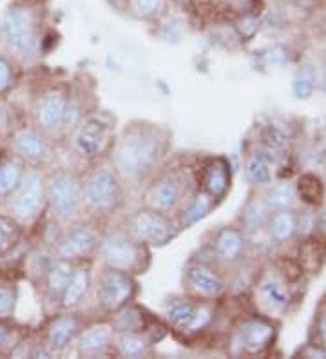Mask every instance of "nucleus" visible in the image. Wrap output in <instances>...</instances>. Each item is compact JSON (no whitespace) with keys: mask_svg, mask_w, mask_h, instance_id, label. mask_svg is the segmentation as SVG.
Returning a JSON list of instances; mask_svg holds the SVG:
<instances>
[{"mask_svg":"<svg viewBox=\"0 0 326 359\" xmlns=\"http://www.w3.org/2000/svg\"><path fill=\"white\" fill-rule=\"evenodd\" d=\"M158 140L147 133H130L120 142L114 162L127 178H144L158 160Z\"/></svg>","mask_w":326,"mask_h":359,"instance_id":"f257e3e1","label":"nucleus"},{"mask_svg":"<svg viewBox=\"0 0 326 359\" xmlns=\"http://www.w3.org/2000/svg\"><path fill=\"white\" fill-rule=\"evenodd\" d=\"M83 200L95 212L116 209L122 200V185L118 176L111 171H98L89 176L83 185Z\"/></svg>","mask_w":326,"mask_h":359,"instance_id":"f03ea898","label":"nucleus"},{"mask_svg":"<svg viewBox=\"0 0 326 359\" xmlns=\"http://www.w3.org/2000/svg\"><path fill=\"white\" fill-rule=\"evenodd\" d=\"M49 198L53 209L60 218H74L80 207V187L76 178L67 172H58L53 176L49 184Z\"/></svg>","mask_w":326,"mask_h":359,"instance_id":"7ed1b4c3","label":"nucleus"},{"mask_svg":"<svg viewBox=\"0 0 326 359\" xmlns=\"http://www.w3.org/2000/svg\"><path fill=\"white\" fill-rule=\"evenodd\" d=\"M135 292V283L123 271L111 269L104 272L98 283V299L105 311H118Z\"/></svg>","mask_w":326,"mask_h":359,"instance_id":"20e7f679","label":"nucleus"},{"mask_svg":"<svg viewBox=\"0 0 326 359\" xmlns=\"http://www.w3.org/2000/svg\"><path fill=\"white\" fill-rule=\"evenodd\" d=\"M6 36H8L9 46L18 51L24 57L33 55L36 49L35 26L29 15L22 9H9L6 15Z\"/></svg>","mask_w":326,"mask_h":359,"instance_id":"39448f33","label":"nucleus"},{"mask_svg":"<svg viewBox=\"0 0 326 359\" xmlns=\"http://www.w3.org/2000/svg\"><path fill=\"white\" fill-rule=\"evenodd\" d=\"M43 203V178L39 172L26 176L13 202V215L20 222H31L39 216Z\"/></svg>","mask_w":326,"mask_h":359,"instance_id":"423d86ee","label":"nucleus"},{"mask_svg":"<svg viewBox=\"0 0 326 359\" xmlns=\"http://www.w3.org/2000/svg\"><path fill=\"white\" fill-rule=\"evenodd\" d=\"M104 258L111 269L118 271H133L142 262V247L136 241L125 236H111L104 243Z\"/></svg>","mask_w":326,"mask_h":359,"instance_id":"0eeeda50","label":"nucleus"},{"mask_svg":"<svg viewBox=\"0 0 326 359\" xmlns=\"http://www.w3.org/2000/svg\"><path fill=\"white\" fill-rule=\"evenodd\" d=\"M133 232L140 241L145 243H165L172 238L170 232V225L167 224L165 218L156 212V210H145V212H138L133 219Z\"/></svg>","mask_w":326,"mask_h":359,"instance_id":"6e6552de","label":"nucleus"},{"mask_svg":"<svg viewBox=\"0 0 326 359\" xmlns=\"http://www.w3.org/2000/svg\"><path fill=\"white\" fill-rule=\"evenodd\" d=\"M67 98L60 89L43 93L36 104V120L43 129H57L64 123Z\"/></svg>","mask_w":326,"mask_h":359,"instance_id":"1a4fd4ad","label":"nucleus"},{"mask_svg":"<svg viewBox=\"0 0 326 359\" xmlns=\"http://www.w3.org/2000/svg\"><path fill=\"white\" fill-rule=\"evenodd\" d=\"M182 202V182L174 176H163L149 191V203L160 215L172 212Z\"/></svg>","mask_w":326,"mask_h":359,"instance_id":"9d476101","label":"nucleus"},{"mask_svg":"<svg viewBox=\"0 0 326 359\" xmlns=\"http://www.w3.org/2000/svg\"><path fill=\"white\" fill-rule=\"evenodd\" d=\"M109 126L98 116H91L82 123L79 135H76V149L86 156H95L102 151L107 142Z\"/></svg>","mask_w":326,"mask_h":359,"instance_id":"9b49d317","label":"nucleus"},{"mask_svg":"<svg viewBox=\"0 0 326 359\" xmlns=\"http://www.w3.org/2000/svg\"><path fill=\"white\" fill-rule=\"evenodd\" d=\"M96 245H98V236L91 229H76V231H71L65 238H62L60 245H58V255L65 262H71V259L91 255Z\"/></svg>","mask_w":326,"mask_h":359,"instance_id":"f8f14e48","label":"nucleus"},{"mask_svg":"<svg viewBox=\"0 0 326 359\" xmlns=\"http://www.w3.org/2000/svg\"><path fill=\"white\" fill-rule=\"evenodd\" d=\"M187 281L189 287L196 294L205 296V298H214L223 290L222 278L205 265H192L187 272Z\"/></svg>","mask_w":326,"mask_h":359,"instance_id":"ddd939ff","label":"nucleus"},{"mask_svg":"<svg viewBox=\"0 0 326 359\" xmlns=\"http://www.w3.org/2000/svg\"><path fill=\"white\" fill-rule=\"evenodd\" d=\"M272 339H274V329H272V325L265 323V321L254 320L245 325L241 330V345L252 354L266 348Z\"/></svg>","mask_w":326,"mask_h":359,"instance_id":"4468645a","label":"nucleus"},{"mask_svg":"<svg viewBox=\"0 0 326 359\" xmlns=\"http://www.w3.org/2000/svg\"><path fill=\"white\" fill-rule=\"evenodd\" d=\"M231 184V175H229V167L223 160H214L207 165L203 176L205 193L212 196L214 200H222L225 196L226 189Z\"/></svg>","mask_w":326,"mask_h":359,"instance_id":"2eb2a0df","label":"nucleus"},{"mask_svg":"<svg viewBox=\"0 0 326 359\" xmlns=\"http://www.w3.org/2000/svg\"><path fill=\"white\" fill-rule=\"evenodd\" d=\"M243 238L236 229H223L216 238V255L225 263H234L241 258Z\"/></svg>","mask_w":326,"mask_h":359,"instance_id":"dca6fc26","label":"nucleus"},{"mask_svg":"<svg viewBox=\"0 0 326 359\" xmlns=\"http://www.w3.org/2000/svg\"><path fill=\"white\" fill-rule=\"evenodd\" d=\"M15 147L27 162H42L43 158L48 156V145L42 136L33 131H22L15 140Z\"/></svg>","mask_w":326,"mask_h":359,"instance_id":"f3484780","label":"nucleus"},{"mask_svg":"<svg viewBox=\"0 0 326 359\" xmlns=\"http://www.w3.org/2000/svg\"><path fill=\"white\" fill-rule=\"evenodd\" d=\"M89 283H91V278H89V271L87 269H76V271H73V274L69 278V283H67L64 294H62V305L65 309L76 307L86 298Z\"/></svg>","mask_w":326,"mask_h":359,"instance_id":"a211bd4d","label":"nucleus"},{"mask_svg":"<svg viewBox=\"0 0 326 359\" xmlns=\"http://www.w3.org/2000/svg\"><path fill=\"white\" fill-rule=\"evenodd\" d=\"M79 320L73 318V316L58 318V320L51 325V329H49V345H51L55 351H60V348H64V346L73 339L74 334L79 332Z\"/></svg>","mask_w":326,"mask_h":359,"instance_id":"6ab92c4d","label":"nucleus"},{"mask_svg":"<svg viewBox=\"0 0 326 359\" xmlns=\"http://www.w3.org/2000/svg\"><path fill=\"white\" fill-rule=\"evenodd\" d=\"M111 343V332L105 327H96L83 336L80 343V352L83 355H98L104 354L105 348Z\"/></svg>","mask_w":326,"mask_h":359,"instance_id":"aec40b11","label":"nucleus"},{"mask_svg":"<svg viewBox=\"0 0 326 359\" xmlns=\"http://www.w3.org/2000/svg\"><path fill=\"white\" fill-rule=\"evenodd\" d=\"M326 258V247L319 240H308L299 249V262L306 271L318 272Z\"/></svg>","mask_w":326,"mask_h":359,"instance_id":"412c9836","label":"nucleus"},{"mask_svg":"<svg viewBox=\"0 0 326 359\" xmlns=\"http://www.w3.org/2000/svg\"><path fill=\"white\" fill-rule=\"evenodd\" d=\"M297 229L296 216L292 215L290 210H279L278 215L270 222V234L276 241H287L294 236V232Z\"/></svg>","mask_w":326,"mask_h":359,"instance_id":"4be33fe9","label":"nucleus"},{"mask_svg":"<svg viewBox=\"0 0 326 359\" xmlns=\"http://www.w3.org/2000/svg\"><path fill=\"white\" fill-rule=\"evenodd\" d=\"M22 167L13 160L0 163V198H6L20 185Z\"/></svg>","mask_w":326,"mask_h":359,"instance_id":"5701e85b","label":"nucleus"},{"mask_svg":"<svg viewBox=\"0 0 326 359\" xmlns=\"http://www.w3.org/2000/svg\"><path fill=\"white\" fill-rule=\"evenodd\" d=\"M71 274H73V267H71V263L65 262V259L51 269L48 278V289L53 298H62L65 287L69 283Z\"/></svg>","mask_w":326,"mask_h":359,"instance_id":"b1692460","label":"nucleus"},{"mask_svg":"<svg viewBox=\"0 0 326 359\" xmlns=\"http://www.w3.org/2000/svg\"><path fill=\"white\" fill-rule=\"evenodd\" d=\"M299 194L304 202L308 203H321L325 196V187H322L321 180L315 175H303L299 178Z\"/></svg>","mask_w":326,"mask_h":359,"instance_id":"393cba45","label":"nucleus"},{"mask_svg":"<svg viewBox=\"0 0 326 359\" xmlns=\"http://www.w3.org/2000/svg\"><path fill=\"white\" fill-rule=\"evenodd\" d=\"M247 178L252 184L263 185L270 182V167L263 154H252L247 162Z\"/></svg>","mask_w":326,"mask_h":359,"instance_id":"a878e982","label":"nucleus"},{"mask_svg":"<svg viewBox=\"0 0 326 359\" xmlns=\"http://www.w3.org/2000/svg\"><path fill=\"white\" fill-rule=\"evenodd\" d=\"M261 296L272 309H285L288 303V294L279 281L270 280L261 287Z\"/></svg>","mask_w":326,"mask_h":359,"instance_id":"bb28decb","label":"nucleus"},{"mask_svg":"<svg viewBox=\"0 0 326 359\" xmlns=\"http://www.w3.org/2000/svg\"><path fill=\"white\" fill-rule=\"evenodd\" d=\"M194 311H196L194 303L187 302V299H178V302L170 303V307L167 309V318H169L176 327L183 329V327L189 323V320L192 318Z\"/></svg>","mask_w":326,"mask_h":359,"instance_id":"cd10ccee","label":"nucleus"},{"mask_svg":"<svg viewBox=\"0 0 326 359\" xmlns=\"http://www.w3.org/2000/svg\"><path fill=\"white\" fill-rule=\"evenodd\" d=\"M118 346H120V352L127 358H142L149 352L147 341L135 334H123L118 341Z\"/></svg>","mask_w":326,"mask_h":359,"instance_id":"c85d7f7f","label":"nucleus"},{"mask_svg":"<svg viewBox=\"0 0 326 359\" xmlns=\"http://www.w3.org/2000/svg\"><path fill=\"white\" fill-rule=\"evenodd\" d=\"M269 203L270 207L276 210L290 209V207L296 203V193H294L292 185L283 184L278 185L276 189H272V193H270L269 196Z\"/></svg>","mask_w":326,"mask_h":359,"instance_id":"c756f323","label":"nucleus"},{"mask_svg":"<svg viewBox=\"0 0 326 359\" xmlns=\"http://www.w3.org/2000/svg\"><path fill=\"white\" fill-rule=\"evenodd\" d=\"M212 202H214V198L209 196L207 193L200 194V196L196 198L194 202H192V205L189 207L187 215H185V216H187L185 224L192 225V224H196V222H200V219L203 218V216L210 210V207H212Z\"/></svg>","mask_w":326,"mask_h":359,"instance_id":"7c9ffc66","label":"nucleus"},{"mask_svg":"<svg viewBox=\"0 0 326 359\" xmlns=\"http://www.w3.org/2000/svg\"><path fill=\"white\" fill-rule=\"evenodd\" d=\"M210 320H212V311L209 307H196L194 314L189 320V323L183 327V330L189 334L200 332L201 329H205L210 323Z\"/></svg>","mask_w":326,"mask_h":359,"instance_id":"2f4dec72","label":"nucleus"},{"mask_svg":"<svg viewBox=\"0 0 326 359\" xmlns=\"http://www.w3.org/2000/svg\"><path fill=\"white\" fill-rule=\"evenodd\" d=\"M313 91V76L312 71L308 67H303V69L297 73V76L294 79V93H296L299 98H308Z\"/></svg>","mask_w":326,"mask_h":359,"instance_id":"473e14b6","label":"nucleus"},{"mask_svg":"<svg viewBox=\"0 0 326 359\" xmlns=\"http://www.w3.org/2000/svg\"><path fill=\"white\" fill-rule=\"evenodd\" d=\"M263 219H265V207L261 205L259 202H254L247 210L248 225H250L252 229H256L263 224Z\"/></svg>","mask_w":326,"mask_h":359,"instance_id":"72a5a7b5","label":"nucleus"},{"mask_svg":"<svg viewBox=\"0 0 326 359\" xmlns=\"http://www.w3.org/2000/svg\"><path fill=\"white\" fill-rule=\"evenodd\" d=\"M13 312V294L0 287V318H8Z\"/></svg>","mask_w":326,"mask_h":359,"instance_id":"f704fd0d","label":"nucleus"},{"mask_svg":"<svg viewBox=\"0 0 326 359\" xmlns=\"http://www.w3.org/2000/svg\"><path fill=\"white\" fill-rule=\"evenodd\" d=\"M161 2L163 0H136V8L144 17H151L161 8Z\"/></svg>","mask_w":326,"mask_h":359,"instance_id":"c9c22d12","label":"nucleus"},{"mask_svg":"<svg viewBox=\"0 0 326 359\" xmlns=\"http://www.w3.org/2000/svg\"><path fill=\"white\" fill-rule=\"evenodd\" d=\"M11 80H13V71L8 62L0 58V93H4L6 89L11 86Z\"/></svg>","mask_w":326,"mask_h":359,"instance_id":"e433bc0d","label":"nucleus"},{"mask_svg":"<svg viewBox=\"0 0 326 359\" xmlns=\"http://www.w3.org/2000/svg\"><path fill=\"white\" fill-rule=\"evenodd\" d=\"M321 336H322V341H325L326 345V314L322 316V320H321Z\"/></svg>","mask_w":326,"mask_h":359,"instance_id":"4c0bfd02","label":"nucleus"},{"mask_svg":"<svg viewBox=\"0 0 326 359\" xmlns=\"http://www.w3.org/2000/svg\"><path fill=\"white\" fill-rule=\"evenodd\" d=\"M4 245H6V231L0 227V250L4 249Z\"/></svg>","mask_w":326,"mask_h":359,"instance_id":"58836bf2","label":"nucleus"},{"mask_svg":"<svg viewBox=\"0 0 326 359\" xmlns=\"http://www.w3.org/2000/svg\"><path fill=\"white\" fill-rule=\"evenodd\" d=\"M321 231L325 232V236H326V212L322 215V218H321Z\"/></svg>","mask_w":326,"mask_h":359,"instance_id":"ea45409f","label":"nucleus"},{"mask_svg":"<svg viewBox=\"0 0 326 359\" xmlns=\"http://www.w3.org/2000/svg\"><path fill=\"white\" fill-rule=\"evenodd\" d=\"M4 341H6V332H4V329L0 327V346L4 345Z\"/></svg>","mask_w":326,"mask_h":359,"instance_id":"a19ab883","label":"nucleus"},{"mask_svg":"<svg viewBox=\"0 0 326 359\" xmlns=\"http://www.w3.org/2000/svg\"><path fill=\"white\" fill-rule=\"evenodd\" d=\"M322 88H325V91H326V67L322 69Z\"/></svg>","mask_w":326,"mask_h":359,"instance_id":"79ce46f5","label":"nucleus"},{"mask_svg":"<svg viewBox=\"0 0 326 359\" xmlns=\"http://www.w3.org/2000/svg\"><path fill=\"white\" fill-rule=\"evenodd\" d=\"M272 2H279V0H272Z\"/></svg>","mask_w":326,"mask_h":359,"instance_id":"37998d69","label":"nucleus"}]
</instances>
